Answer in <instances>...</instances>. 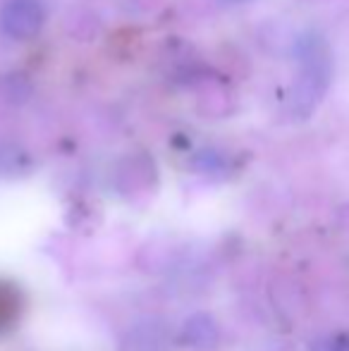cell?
Here are the masks:
<instances>
[{
    "instance_id": "cell-1",
    "label": "cell",
    "mask_w": 349,
    "mask_h": 351,
    "mask_svg": "<svg viewBox=\"0 0 349 351\" xmlns=\"http://www.w3.org/2000/svg\"><path fill=\"white\" fill-rule=\"evenodd\" d=\"M294 58H297V77L285 98V110L292 120H309L330 88L333 53L321 34L306 32L299 36Z\"/></svg>"
},
{
    "instance_id": "cell-2",
    "label": "cell",
    "mask_w": 349,
    "mask_h": 351,
    "mask_svg": "<svg viewBox=\"0 0 349 351\" xmlns=\"http://www.w3.org/2000/svg\"><path fill=\"white\" fill-rule=\"evenodd\" d=\"M46 24V8L41 0H5L0 8V29L12 41H29L38 36Z\"/></svg>"
},
{
    "instance_id": "cell-3",
    "label": "cell",
    "mask_w": 349,
    "mask_h": 351,
    "mask_svg": "<svg viewBox=\"0 0 349 351\" xmlns=\"http://www.w3.org/2000/svg\"><path fill=\"white\" fill-rule=\"evenodd\" d=\"M168 328L158 318H144L127 332L120 351H165L170 342Z\"/></svg>"
},
{
    "instance_id": "cell-4",
    "label": "cell",
    "mask_w": 349,
    "mask_h": 351,
    "mask_svg": "<svg viewBox=\"0 0 349 351\" xmlns=\"http://www.w3.org/2000/svg\"><path fill=\"white\" fill-rule=\"evenodd\" d=\"M180 342L191 349L210 351L220 344V330L218 323L208 313H196L186 318V323L180 330Z\"/></svg>"
},
{
    "instance_id": "cell-5",
    "label": "cell",
    "mask_w": 349,
    "mask_h": 351,
    "mask_svg": "<svg viewBox=\"0 0 349 351\" xmlns=\"http://www.w3.org/2000/svg\"><path fill=\"white\" fill-rule=\"evenodd\" d=\"M22 315V294L12 282L0 280V335L12 330Z\"/></svg>"
},
{
    "instance_id": "cell-6",
    "label": "cell",
    "mask_w": 349,
    "mask_h": 351,
    "mask_svg": "<svg viewBox=\"0 0 349 351\" xmlns=\"http://www.w3.org/2000/svg\"><path fill=\"white\" fill-rule=\"evenodd\" d=\"M311 351H349V332H333L318 337Z\"/></svg>"
},
{
    "instance_id": "cell-7",
    "label": "cell",
    "mask_w": 349,
    "mask_h": 351,
    "mask_svg": "<svg viewBox=\"0 0 349 351\" xmlns=\"http://www.w3.org/2000/svg\"><path fill=\"white\" fill-rule=\"evenodd\" d=\"M252 3V0H218V5H223V8H234V5H247Z\"/></svg>"
}]
</instances>
